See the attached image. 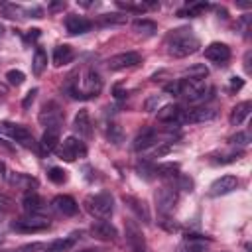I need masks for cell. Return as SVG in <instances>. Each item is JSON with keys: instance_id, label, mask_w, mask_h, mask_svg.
I'll return each instance as SVG.
<instances>
[{"instance_id": "1", "label": "cell", "mask_w": 252, "mask_h": 252, "mask_svg": "<svg viewBox=\"0 0 252 252\" xmlns=\"http://www.w3.org/2000/svg\"><path fill=\"white\" fill-rule=\"evenodd\" d=\"M199 47H201L199 39L187 28L173 30L167 35V53L171 57H187V55H193Z\"/></svg>"}, {"instance_id": "2", "label": "cell", "mask_w": 252, "mask_h": 252, "mask_svg": "<svg viewBox=\"0 0 252 252\" xmlns=\"http://www.w3.org/2000/svg\"><path fill=\"white\" fill-rule=\"evenodd\" d=\"M87 211L96 219H108L114 213V199L110 193H96L85 199Z\"/></svg>"}, {"instance_id": "3", "label": "cell", "mask_w": 252, "mask_h": 252, "mask_svg": "<svg viewBox=\"0 0 252 252\" xmlns=\"http://www.w3.org/2000/svg\"><path fill=\"white\" fill-rule=\"evenodd\" d=\"M37 118H39V124L45 126L47 130H59V126L63 122V110L55 100H49L41 106Z\"/></svg>"}, {"instance_id": "4", "label": "cell", "mask_w": 252, "mask_h": 252, "mask_svg": "<svg viewBox=\"0 0 252 252\" xmlns=\"http://www.w3.org/2000/svg\"><path fill=\"white\" fill-rule=\"evenodd\" d=\"M49 228V220L37 215H30L24 219H18L12 222V230L16 232H24V234H32V232H41Z\"/></svg>"}, {"instance_id": "5", "label": "cell", "mask_w": 252, "mask_h": 252, "mask_svg": "<svg viewBox=\"0 0 252 252\" xmlns=\"http://www.w3.org/2000/svg\"><path fill=\"white\" fill-rule=\"evenodd\" d=\"M57 154H59V158L65 159V161H75L77 158H83V156L87 154V148H85V144H83L79 138L69 136V138H65V140L61 142Z\"/></svg>"}, {"instance_id": "6", "label": "cell", "mask_w": 252, "mask_h": 252, "mask_svg": "<svg viewBox=\"0 0 252 252\" xmlns=\"http://www.w3.org/2000/svg\"><path fill=\"white\" fill-rule=\"evenodd\" d=\"M207 87L203 81H195V79H183L181 81V94L189 100V102H199L207 96Z\"/></svg>"}, {"instance_id": "7", "label": "cell", "mask_w": 252, "mask_h": 252, "mask_svg": "<svg viewBox=\"0 0 252 252\" xmlns=\"http://www.w3.org/2000/svg\"><path fill=\"white\" fill-rule=\"evenodd\" d=\"M177 201H179V195H177V191L171 189V187H161V189L156 193L158 211H159L161 215H169V213H173Z\"/></svg>"}, {"instance_id": "8", "label": "cell", "mask_w": 252, "mask_h": 252, "mask_svg": "<svg viewBox=\"0 0 252 252\" xmlns=\"http://www.w3.org/2000/svg\"><path fill=\"white\" fill-rule=\"evenodd\" d=\"M142 61V55L136 53V51H124V53H118V55H112L106 63H108V69L112 71H120V69H128V67H134Z\"/></svg>"}, {"instance_id": "9", "label": "cell", "mask_w": 252, "mask_h": 252, "mask_svg": "<svg viewBox=\"0 0 252 252\" xmlns=\"http://www.w3.org/2000/svg\"><path fill=\"white\" fill-rule=\"evenodd\" d=\"M102 89V79L94 69H89L83 75V91H81V98H91L96 96Z\"/></svg>"}, {"instance_id": "10", "label": "cell", "mask_w": 252, "mask_h": 252, "mask_svg": "<svg viewBox=\"0 0 252 252\" xmlns=\"http://www.w3.org/2000/svg\"><path fill=\"white\" fill-rule=\"evenodd\" d=\"M238 187V179L234 175H222L219 179H215L209 187V195L211 197H220V195H226L230 191H234Z\"/></svg>"}, {"instance_id": "11", "label": "cell", "mask_w": 252, "mask_h": 252, "mask_svg": "<svg viewBox=\"0 0 252 252\" xmlns=\"http://www.w3.org/2000/svg\"><path fill=\"white\" fill-rule=\"evenodd\" d=\"M91 234L94 238H98V240H116V236H118L114 224H110L106 219L94 220L93 226H91Z\"/></svg>"}, {"instance_id": "12", "label": "cell", "mask_w": 252, "mask_h": 252, "mask_svg": "<svg viewBox=\"0 0 252 252\" xmlns=\"http://www.w3.org/2000/svg\"><path fill=\"white\" fill-rule=\"evenodd\" d=\"M205 57H207L209 61H215V63L220 65V63H224V61L230 59V49H228V45L215 41V43H209V45L205 47Z\"/></svg>"}, {"instance_id": "13", "label": "cell", "mask_w": 252, "mask_h": 252, "mask_svg": "<svg viewBox=\"0 0 252 252\" xmlns=\"http://www.w3.org/2000/svg\"><path fill=\"white\" fill-rule=\"evenodd\" d=\"M51 205H53V209H55L57 213H61V215H65V217H73V215H77V211H79L77 201H75L73 197H69V195H57V197L51 201Z\"/></svg>"}, {"instance_id": "14", "label": "cell", "mask_w": 252, "mask_h": 252, "mask_svg": "<svg viewBox=\"0 0 252 252\" xmlns=\"http://www.w3.org/2000/svg\"><path fill=\"white\" fill-rule=\"evenodd\" d=\"M91 28H93L91 20H87V18H83V16H69V18L65 20V30H67L71 35L87 33Z\"/></svg>"}, {"instance_id": "15", "label": "cell", "mask_w": 252, "mask_h": 252, "mask_svg": "<svg viewBox=\"0 0 252 252\" xmlns=\"http://www.w3.org/2000/svg\"><path fill=\"white\" fill-rule=\"evenodd\" d=\"M215 116H217V112H215L213 108H205V106H201V108H193V110L185 112V114L181 116V120H183V122L197 124V122H209V120H213Z\"/></svg>"}, {"instance_id": "16", "label": "cell", "mask_w": 252, "mask_h": 252, "mask_svg": "<svg viewBox=\"0 0 252 252\" xmlns=\"http://www.w3.org/2000/svg\"><path fill=\"white\" fill-rule=\"evenodd\" d=\"M124 203L136 213V217H138L142 222H150V211H148L146 201H142V199H138V197H132V195H124Z\"/></svg>"}, {"instance_id": "17", "label": "cell", "mask_w": 252, "mask_h": 252, "mask_svg": "<svg viewBox=\"0 0 252 252\" xmlns=\"http://www.w3.org/2000/svg\"><path fill=\"white\" fill-rule=\"evenodd\" d=\"M126 236H128V242L132 244L134 252L146 250V246H144V234H142L140 226H138L134 220H128V222H126Z\"/></svg>"}, {"instance_id": "18", "label": "cell", "mask_w": 252, "mask_h": 252, "mask_svg": "<svg viewBox=\"0 0 252 252\" xmlns=\"http://www.w3.org/2000/svg\"><path fill=\"white\" fill-rule=\"evenodd\" d=\"M156 142H158L156 130H154V128H146V130H142V132L136 136V140H134V150H136V152H144V150L152 148Z\"/></svg>"}, {"instance_id": "19", "label": "cell", "mask_w": 252, "mask_h": 252, "mask_svg": "<svg viewBox=\"0 0 252 252\" xmlns=\"http://www.w3.org/2000/svg\"><path fill=\"white\" fill-rule=\"evenodd\" d=\"M250 108H252V102H250V100L238 102V104L230 110V116H228L230 124H232V126H240V124L246 120V116L250 114Z\"/></svg>"}, {"instance_id": "20", "label": "cell", "mask_w": 252, "mask_h": 252, "mask_svg": "<svg viewBox=\"0 0 252 252\" xmlns=\"http://www.w3.org/2000/svg\"><path fill=\"white\" fill-rule=\"evenodd\" d=\"M73 128H75V132H79V136H83V138H89V136H91V118H89V112H87L85 108L75 114Z\"/></svg>"}, {"instance_id": "21", "label": "cell", "mask_w": 252, "mask_h": 252, "mask_svg": "<svg viewBox=\"0 0 252 252\" xmlns=\"http://www.w3.org/2000/svg\"><path fill=\"white\" fill-rule=\"evenodd\" d=\"M22 205H24V209H26L30 215H39V213L43 211V199H41L37 193H33V191H28V193L24 195Z\"/></svg>"}, {"instance_id": "22", "label": "cell", "mask_w": 252, "mask_h": 252, "mask_svg": "<svg viewBox=\"0 0 252 252\" xmlns=\"http://www.w3.org/2000/svg\"><path fill=\"white\" fill-rule=\"evenodd\" d=\"M73 57H75V51L71 45H57L53 51V65H57V67L67 65L73 61Z\"/></svg>"}, {"instance_id": "23", "label": "cell", "mask_w": 252, "mask_h": 252, "mask_svg": "<svg viewBox=\"0 0 252 252\" xmlns=\"http://www.w3.org/2000/svg\"><path fill=\"white\" fill-rule=\"evenodd\" d=\"M57 142H59V130H45L43 136H41L39 148H41L43 154H49L57 148Z\"/></svg>"}, {"instance_id": "24", "label": "cell", "mask_w": 252, "mask_h": 252, "mask_svg": "<svg viewBox=\"0 0 252 252\" xmlns=\"http://www.w3.org/2000/svg\"><path fill=\"white\" fill-rule=\"evenodd\" d=\"M12 138H14L18 144L26 146V148H33V146H35V144H33V136H32V132H30L26 126L16 124V126H14V132H12Z\"/></svg>"}, {"instance_id": "25", "label": "cell", "mask_w": 252, "mask_h": 252, "mask_svg": "<svg viewBox=\"0 0 252 252\" xmlns=\"http://www.w3.org/2000/svg\"><path fill=\"white\" fill-rule=\"evenodd\" d=\"M181 118V108L175 104H165L158 110V120L159 122H173Z\"/></svg>"}, {"instance_id": "26", "label": "cell", "mask_w": 252, "mask_h": 252, "mask_svg": "<svg viewBox=\"0 0 252 252\" xmlns=\"http://www.w3.org/2000/svg\"><path fill=\"white\" fill-rule=\"evenodd\" d=\"M45 67H47V53L41 47H37L33 53V59H32V71L35 77H39L45 71Z\"/></svg>"}, {"instance_id": "27", "label": "cell", "mask_w": 252, "mask_h": 252, "mask_svg": "<svg viewBox=\"0 0 252 252\" xmlns=\"http://www.w3.org/2000/svg\"><path fill=\"white\" fill-rule=\"evenodd\" d=\"M75 244V238L71 236H63V238H55L47 244V252H67L71 246Z\"/></svg>"}, {"instance_id": "28", "label": "cell", "mask_w": 252, "mask_h": 252, "mask_svg": "<svg viewBox=\"0 0 252 252\" xmlns=\"http://www.w3.org/2000/svg\"><path fill=\"white\" fill-rule=\"evenodd\" d=\"M183 75L189 77V79H195V81H203V79L209 75V69H207L203 63H195V65L187 67V69L183 71Z\"/></svg>"}, {"instance_id": "29", "label": "cell", "mask_w": 252, "mask_h": 252, "mask_svg": "<svg viewBox=\"0 0 252 252\" xmlns=\"http://www.w3.org/2000/svg\"><path fill=\"white\" fill-rule=\"evenodd\" d=\"M179 165L177 163H159L154 167V173L159 177H179Z\"/></svg>"}, {"instance_id": "30", "label": "cell", "mask_w": 252, "mask_h": 252, "mask_svg": "<svg viewBox=\"0 0 252 252\" xmlns=\"http://www.w3.org/2000/svg\"><path fill=\"white\" fill-rule=\"evenodd\" d=\"M0 10H2V14H4L6 18H12V20H14V18H24V14L28 12V10H24L22 6H18V4H4Z\"/></svg>"}, {"instance_id": "31", "label": "cell", "mask_w": 252, "mask_h": 252, "mask_svg": "<svg viewBox=\"0 0 252 252\" xmlns=\"http://www.w3.org/2000/svg\"><path fill=\"white\" fill-rule=\"evenodd\" d=\"M134 30H136L138 33L152 35L158 28H156V24H154V22H150V20H136V22H134Z\"/></svg>"}, {"instance_id": "32", "label": "cell", "mask_w": 252, "mask_h": 252, "mask_svg": "<svg viewBox=\"0 0 252 252\" xmlns=\"http://www.w3.org/2000/svg\"><path fill=\"white\" fill-rule=\"evenodd\" d=\"M8 181H10L12 185H18V187H30V185H35V179L28 177V175H24V173H14V175L8 177Z\"/></svg>"}, {"instance_id": "33", "label": "cell", "mask_w": 252, "mask_h": 252, "mask_svg": "<svg viewBox=\"0 0 252 252\" xmlns=\"http://www.w3.org/2000/svg\"><path fill=\"white\" fill-rule=\"evenodd\" d=\"M47 177H49V181H53V183L61 185V183H65V181H67V171H65V169H61V167H51V169H49V173H47Z\"/></svg>"}, {"instance_id": "34", "label": "cell", "mask_w": 252, "mask_h": 252, "mask_svg": "<svg viewBox=\"0 0 252 252\" xmlns=\"http://www.w3.org/2000/svg\"><path fill=\"white\" fill-rule=\"evenodd\" d=\"M106 136H108V140H110L112 144H120V142H122V138H124L122 128H120L118 124H110V126H108V130H106Z\"/></svg>"}, {"instance_id": "35", "label": "cell", "mask_w": 252, "mask_h": 252, "mask_svg": "<svg viewBox=\"0 0 252 252\" xmlns=\"http://www.w3.org/2000/svg\"><path fill=\"white\" fill-rule=\"evenodd\" d=\"M6 79H8V83H10V85L18 87V85H22V83L26 81V75H24L20 69H10V71L6 73Z\"/></svg>"}, {"instance_id": "36", "label": "cell", "mask_w": 252, "mask_h": 252, "mask_svg": "<svg viewBox=\"0 0 252 252\" xmlns=\"http://www.w3.org/2000/svg\"><path fill=\"white\" fill-rule=\"evenodd\" d=\"M203 10H207V4H203V2H199V4H189V6H185L183 10H179V16H185V14H189V16H199Z\"/></svg>"}, {"instance_id": "37", "label": "cell", "mask_w": 252, "mask_h": 252, "mask_svg": "<svg viewBox=\"0 0 252 252\" xmlns=\"http://www.w3.org/2000/svg\"><path fill=\"white\" fill-rule=\"evenodd\" d=\"M18 252H47V244H41V242H33V244H28V246L20 248Z\"/></svg>"}, {"instance_id": "38", "label": "cell", "mask_w": 252, "mask_h": 252, "mask_svg": "<svg viewBox=\"0 0 252 252\" xmlns=\"http://www.w3.org/2000/svg\"><path fill=\"white\" fill-rule=\"evenodd\" d=\"M163 91H165L167 94H173V96H179V94H181V81H173V83H167Z\"/></svg>"}, {"instance_id": "39", "label": "cell", "mask_w": 252, "mask_h": 252, "mask_svg": "<svg viewBox=\"0 0 252 252\" xmlns=\"http://www.w3.org/2000/svg\"><path fill=\"white\" fill-rule=\"evenodd\" d=\"M159 104H161V98H159L158 94H154V96H150V98L144 102V108H146L148 112H152V110H158Z\"/></svg>"}, {"instance_id": "40", "label": "cell", "mask_w": 252, "mask_h": 252, "mask_svg": "<svg viewBox=\"0 0 252 252\" xmlns=\"http://www.w3.org/2000/svg\"><path fill=\"white\" fill-rule=\"evenodd\" d=\"M230 142H232V144H238V146H246V144L250 142V134H248V132H238L236 136L230 138Z\"/></svg>"}, {"instance_id": "41", "label": "cell", "mask_w": 252, "mask_h": 252, "mask_svg": "<svg viewBox=\"0 0 252 252\" xmlns=\"http://www.w3.org/2000/svg\"><path fill=\"white\" fill-rule=\"evenodd\" d=\"M35 94H37V89H32V91H30V93L24 96V100H22V106H24V108H30V106H32V102L35 100Z\"/></svg>"}, {"instance_id": "42", "label": "cell", "mask_w": 252, "mask_h": 252, "mask_svg": "<svg viewBox=\"0 0 252 252\" xmlns=\"http://www.w3.org/2000/svg\"><path fill=\"white\" fill-rule=\"evenodd\" d=\"M228 87H230V91H240V89L244 87V81H242L240 77H230Z\"/></svg>"}, {"instance_id": "43", "label": "cell", "mask_w": 252, "mask_h": 252, "mask_svg": "<svg viewBox=\"0 0 252 252\" xmlns=\"http://www.w3.org/2000/svg\"><path fill=\"white\" fill-rule=\"evenodd\" d=\"M14 126H16V124H10V122H0V134H6V136H10V138H12Z\"/></svg>"}, {"instance_id": "44", "label": "cell", "mask_w": 252, "mask_h": 252, "mask_svg": "<svg viewBox=\"0 0 252 252\" xmlns=\"http://www.w3.org/2000/svg\"><path fill=\"white\" fill-rule=\"evenodd\" d=\"M179 187H181V189H185V191H191L193 181H191L189 177H185V175H179Z\"/></svg>"}, {"instance_id": "45", "label": "cell", "mask_w": 252, "mask_h": 252, "mask_svg": "<svg viewBox=\"0 0 252 252\" xmlns=\"http://www.w3.org/2000/svg\"><path fill=\"white\" fill-rule=\"evenodd\" d=\"M250 55H252V53L248 51V53H246V57H244V69H246V73H250V71H252V67H250Z\"/></svg>"}, {"instance_id": "46", "label": "cell", "mask_w": 252, "mask_h": 252, "mask_svg": "<svg viewBox=\"0 0 252 252\" xmlns=\"http://www.w3.org/2000/svg\"><path fill=\"white\" fill-rule=\"evenodd\" d=\"M37 35H39V30H37V28H33V30L28 32V39H35Z\"/></svg>"}, {"instance_id": "47", "label": "cell", "mask_w": 252, "mask_h": 252, "mask_svg": "<svg viewBox=\"0 0 252 252\" xmlns=\"http://www.w3.org/2000/svg\"><path fill=\"white\" fill-rule=\"evenodd\" d=\"M4 32H6V30H4V26L0 24V37H4Z\"/></svg>"}, {"instance_id": "48", "label": "cell", "mask_w": 252, "mask_h": 252, "mask_svg": "<svg viewBox=\"0 0 252 252\" xmlns=\"http://www.w3.org/2000/svg\"><path fill=\"white\" fill-rule=\"evenodd\" d=\"M0 222H2V213H0Z\"/></svg>"}, {"instance_id": "49", "label": "cell", "mask_w": 252, "mask_h": 252, "mask_svg": "<svg viewBox=\"0 0 252 252\" xmlns=\"http://www.w3.org/2000/svg\"><path fill=\"white\" fill-rule=\"evenodd\" d=\"M81 252H91V250H81Z\"/></svg>"}, {"instance_id": "50", "label": "cell", "mask_w": 252, "mask_h": 252, "mask_svg": "<svg viewBox=\"0 0 252 252\" xmlns=\"http://www.w3.org/2000/svg\"><path fill=\"white\" fill-rule=\"evenodd\" d=\"M138 252H146V250H138Z\"/></svg>"}]
</instances>
